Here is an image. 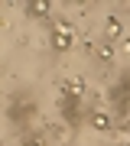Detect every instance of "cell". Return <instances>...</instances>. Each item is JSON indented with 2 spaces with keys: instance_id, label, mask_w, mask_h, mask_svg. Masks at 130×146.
Segmentation results:
<instances>
[{
  "instance_id": "6da1fadb",
  "label": "cell",
  "mask_w": 130,
  "mask_h": 146,
  "mask_svg": "<svg viewBox=\"0 0 130 146\" xmlns=\"http://www.w3.org/2000/svg\"><path fill=\"white\" fill-rule=\"evenodd\" d=\"M94 127L98 130H107V114H94Z\"/></svg>"
},
{
  "instance_id": "7a4b0ae2",
  "label": "cell",
  "mask_w": 130,
  "mask_h": 146,
  "mask_svg": "<svg viewBox=\"0 0 130 146\" xmlns=\"http://www.w3.org/2000/svg\"><path fill=\"white\" fill-rule=\"evenodd\" d=\"M107 29H111L107 36H120V23L114 20V16H111V20H107Z\"/></svg>"
},
{
  "instance_id": "3957f363",
  "label": "cell",
  "mask_w": 130,
  "mask_h": 146,
  "mask_svg": "<svg viewBox=\"0 0 130 146\" xmlns=\"http://www.w3.org/2000/svg\"><path fill=\"white\" fill-rule=\"evenodd\" d=\"M65 84H68V88H65L68 94H81V81H75V78H72V81H65Z\"/></svg>"
}]
</instances>
